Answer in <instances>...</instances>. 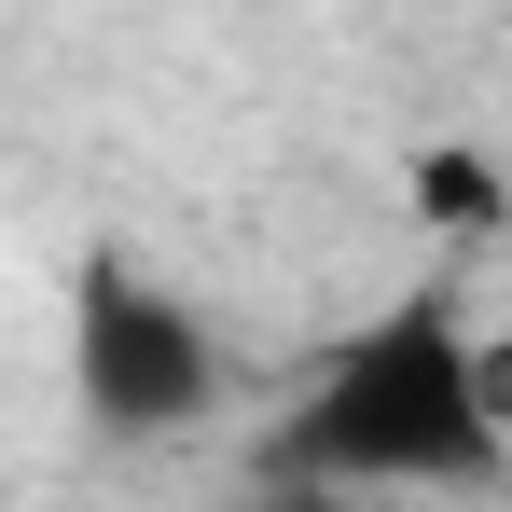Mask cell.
<instances>
[{
	"instance_id": "cell-5",
	"label": "cell",
	"mask_w": 512,
	"mask_h": 512,
	"mask_svg": "<svg viewBox=\"0 0 512 512\" xmlns=\"http://www.w3.org/2000/svg\"><path fill=\"white\" fill-rule=\"evenodd\" d=\"M250 512H360V499H346V485H291V471H277V485H263Z\"/></svg>"
},
{
	"instance_id": "cell-2",
	"label": "cell",
	"mask_w": 512,
	"mask_h": 512,
	"mask_svg": "<svg viewBox=\"0 0 512 512\" xmlns=\"http://www.w3.org/2000/svg\"><path fill=\"white\" fill-rule=\"evenodd\" d=\"M70 388H84L97 429L153 443V429H194V416H208L222 360H208V333H194L180 291H153L139 263H84V291H70Z\"/></svg>"
},
{
	"instance_id": "cell-3",
	"label": "cell",
	"mask_w": 512,
	"mask_h": 512,
	"mask_svg": "<svg viewBox=\"0 0 512 512\" xmlns=\"http://www.w3.org/2000/svg\"><path fill=\"white\" fill-rule=\"evenodd\" d=\"M416 208L443 236H485V222H499V167H485V153H416Z\"/></svg>"
},
{
	"instance_id": "cell-1",
	"label": "cell",
	"mask_w": 512,
	"mask_h": 512,
	"mask_svg": "<svg viewBox=\"0 0 512 512\" xmlns=\"http://www.w3.org/2000/svg\"><path fill=\"white\" fill-rule=\"evenodd\" d=\"M291 485H485L499 429L471 402V333L443 305H388L319 360L305 416L277 443Z\"/></svg>"
},
{
	"instance_id": "cell-4",
	"label": "cell",
	"mask_w": 512,
	"mask_h": 512,
	"mask_svg": "<svg viewBox=\"0 0 512 512\" xmlns=\"http://www.w3.org/2000/svg\"><path fill=\"white\" fill-rule=\"evenodd\" d=\"M471 402H485V429H499V457H512V333L471 346Z\"/></svg>"
}]
</instances>
